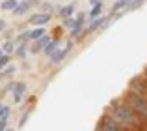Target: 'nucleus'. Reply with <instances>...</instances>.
I'll use <instances>...</instances> for the list:
<instances>
[{
    "label": "nucleus",
    "instance_id": "0eeeda50",
    "mask_svg": "<svg viewBox=\"0 0 147 131\" xmlns=\"http://www.w3.org/2000/svg\"><path fill=\"white\" fill-rule=\"evenodd\" d=\"M24 94H26V84L24 83H15V86H13V101L21 103L22 98H24Z\"/></svg>",
    "mask_w": 147,
    "mask_h": 131
},
{
    "label": "nucleus",
    "instance_id": "bb28decb",
    "mask_svg": "<svg viewBox=\"0 0 147 131\" xmlns=\"http://www.w3.org/2000/svg\"><path fill=\"white\" fill-rule=\"evenodd\" d=\"M6 131H13V129H6Z\"/></svg>",
    "mask_w": 147,
    "mask_h": 131
},
{
    "label": "nucleus",
    "instance_id": "393cba45",
    "mask_svg": "<svg viewBox=\"0 0 147 131\" xmlns=\"http://www.w3.org/2000/svg\"><path fill=\"white\" fill-rule=\"evenodd\" d=\"M144 77L147 79V66H145V69H144Z\"/></svg>",
    "mask_w": 147,
    "mask_h": 131
},
{
    "label": "nucleus",
    "instance_id": "412c9836",
    "mask_svg": "<svg viewBox=\"0 0 147 131\" xmlns=\"http://www.w3.org/2000/svg\"><path fill=\"white\" fill-rule=\"evenodd\" d=\"M28 114H30V111H26L24 114H22V118H21V122H19V128H22V126L26 124V118H28Z\"/></svg>",
    "mask_w": 147,
    "mask_h": 131
},
{
    "label": "nucleus",
    "instance_id": "f8f14e48",
    "mask_svg": "<svg viewBox=\"0 0 147 131\" xmlns=\"http://www.w3.org/2000/svg\"><path fill=\"white\" fill-rule=\"evenodd\" d=\"M58 47H60V41H58V40H52V41H50V43L47 45V47L43 49V53H45L47 56H52L54 53L58 51Z\"/></svg>",
    "mask_w": 147,
    "mask_h": 131
},
{
    "label": "nucleus",
    "instance_id": "1a4fd4ad",
    "mask_svg": "<svg viewBox=\"0 0 147 131\" xmlns=\"http://www.w3.org/2000/svg\"><path fill=\"white\" fill-rule=\"evenodd\" d=\"M130 2H132V0H117V2H114V6H112V11H110V17H115V15H117V11L127 10Z\"/></svg>",
    "mask_w": 147,
    "mask_h": 131
},
{
    "label": "nucleus",
    "instance_id": "b1692460",
    "mask_svg": "<svg viewBox=\"0 0 147 131\" xmlns=\"http://www.w3.org/2000/svg\"><path fill=\"white\" fill-rule=\"evenodd\" d=\"M91 6H99V4H102V0H90Z\"/></svg>",
    "mask_w": 147,
    "mask_h": 131
},
{
    "label": "nucleus",
    "instance_id": "f3484780",
    "mask_svg": "<svg viewBox=\"0 0 147 131\" xmlns=\"http://www.w3.org/2000/svg\"><path fill=\"white\" fill-rule=\"evenodd\" d=\"M15 49H17V47H15V41H9V40H7L6 43L2 45V51L6 53V55H9V53H15Z\"/></svg>",
    "mask_w": 147,
    "mask_h": 131
},
{
    "label": "nucleus",
    "instance_id": "423d86ee",
    "mask_svg": "<svg viewBox=\"0 0 147 131\" xmlns=\"http://www.w3.org/2000/svg\"><path fill=\"white\" fill-rule=\"evenodd\" d=\"M71 47H73V43H67L63 49H58V51L52 55V64H61L63 62L65 56L69 55V51H71Z\"/></svg>",
    "mask_w": 147,
    "mask_h": 131
},
{
    "label": "nucleus",
    "instance_id": "f03ea898",
    "mask_svg": "<svg viewBox=\"0 0 147 131\" xmlns=\"http://www.w3.org/2000/svg\"><path fill=\"white\" fill-rule=\"evenodd\" d=\"M121 99L136 111V114L142 118V122H147V98L145 96H140V94H136V92L127 88L125 94L121 96Z\"/></svg>",
    "mask_w": 147,
    "mask_h": 131
},
{
    "label": "nucleus",
    "instance_id": "6e6552de",
    "mask_svg": "<svg viewBox=\"0 0 147 131\" xmlns=\"http://www.w3.org/2000/svg\"><path fill=\"white\" fill-rule=\"evenodd\" d=\"M50 41H52V40H50V36H47V34H45V36H43V38H41V40H37V41H36V43H34V45H32V49H30V53H34V55H36V53H39V51H43V49H45V47H47V45L50 43Z\"/></svg>",
    "mask_w": 147,
    "mask_h": 131
},
{
    "label": "nucleus",
    "instance_id": "9b49d317",
    "mask_svg": "<svg viewBox=\"0 0 147 131\" xmlns=\"http://www.w3.org/2000/svg\"><path fill=\"white\" fill-rule=\"evenodd\" d=\"M102 11H104V6L102 4H99V6H91V10H90V21H95V19H99L100 15H102Z\"/></svg>",
    "mask_w": 147,
    "mask_h": 131
},
{
    "label": "nucleus",
    "instance_id": "6ab92c4d",
    "mask_svg": "<svg viewBox=\"0 0 147 131\" xmlns=\"http://www.w3.org/2000/svg\"><path fill=\"white\" fill-rule=\"evenodd\" d=\"M9 60H11V56H9V55L0 56V71H2V69H6L7 66H9Z\"/></svg>",
    "mask_w": 147,
    "mask_h": 131
},
{
    "label": "nucleus",
    "instance_id": "ddd939ff",
    "mask_svg": "<svg viewBox=\"0 0 147 131\" xmlns=\"http://www.w3.org/2000/svg\"><path fill=\"white\" fill-rule=\"evenodd\" d=\"M17 6H19V0H4V2L0 4V8H2L4 11H13Z\"/></svg>",
    "mask_w": 147,
    "mask_h": 131
},
{
    "label": "nucleus",
    "instance_id": "4468645a",
    "mask_svg": "<svg viewBox=\"0 0 147 131\" xmlns=\"http://www.w3.org/2000/svg\"><path fill=\"white\" fill-rule=\"evenodd\" d=\"M45 36V28H34L30 30V41H37Z\"/></svg>",
    "mask_w": 147,
    "mask_h": 131
},
{
    "label": "nucleus",
    "instance_id": "5701e85b",
    "mask_svg": "<svg viewBox=\"0 0 147 131\" xmlns=\"http://www.w3.org/2000/svg\"><path fill=\"white\" fill-rule=\"evenodd\" d=\"M4 28H6V21L0 19V32H4Z\"/></svg>",
    "mask_w": 147,
    "mask_h": 131
},
{
    "label": "nucleus",
    "instance_id": "7ed1b4c3",
    "mask_svg": "<svg viewBox=\"0 0 147 131\" xmlns=\"http://www.w3.org/2000/svg\"><path fill=\"white\" fill-rule=\"evenodd\" d=\"M84 21H86V13H84V11H80V13L76 15V19H75V26L71 28V36L76 38V40H78L80 34L84 32Z\"/></svg>",
    "mask_w": 147,
    "mask_h": 131
},
{
    "label": "nucleus",
    "instance_id": "cd10ccee",
    "mask_svg": "<svg viewBox=\"0 0 147 131\" xmlns=\"http://www.w3.org/2000/svg\"><path fill=\"white\" fill-rule=\"evenodd\" d=\"M0 107H2V105H0Z\"/></svg>",
    "mask_w": 147,
    "mask_h": 131
},
{
    "label": "nucleus",
    "instance_id": "2eb2a0df",
    "mask_svg": "<svg viewBox=\"0 0 147 131\" xmlns=\"http://www.w3.org/2000/svg\"><path fill=\"white\" fill-rule=\"evenodd\" d=\"M26 53H28V43H21L15 49V56L17 58H26Z\"/></svg>",
    "mask_w": 147,
    "mask_h": 131
},
{
    "label": "nucleus",
    "instance_id": "f257e3e1",
    "mask_svg": "<svg viewBox=\"0 0 147 131\" xmlns=\"http://www.w3.org/2000/svg\"><path fill=\"white\" fill-rule=\"evenodd\" d=\"M106 113L110 114V116H114L115 120H117L121 126H125L127 129H130V131H140L142 129V124H144L142 118L138 116L136 111H134L130 105H127L121 98L114 99V101L110 103V107H108Z\"/></svg>",
    "mask_w": 147,
    "mask_h": 131
},
{
    "label": "nucleus",
    "instance_id": "4be33fe9",
    "mask_svg": "<svg viewBox=\"0 0 147 131\" xmlns=\"http://www.w3.org/2000/svg\"><path fill=\"white\" fill-rule=\"evenodd\" d=\"M7 129V122L6 120H0V131H6Z\"/></svg>",
    "mask_w": 147,
    "mask_h": 131
},
{
    "label": "nucleus",
    "instance_id": "a878e982",
    "mask_svg": "<svg viewBox=\"0 0 147 131\" xmlns=\"http://www.w3.org/2000/svg\"><path fill=\"white\" fill-rule=\"evenodd\" d=\"M4 55H6V53H4V51H2V49H0V56H4Z\"/></svg>",
    "mask_w": 147,
    "mask_h": 131
},
{
    "label": "nucleus",
    "instance_id": "9d476101",
    "mask_svg": "<svg viewBox=\"0 0 147 131\" xmlns=\"http://www.w3.org/2000/svg\"><path fill=\"white\" fill-rule=\"evenodd\" d=\"M60 15L61 19H69V17H73L75 15V4H67V6H61L60 8Z\"/></svg>",
    "mask_w": 147,
    "mask_h": 131
},
{
    "label": "nucleus",
    "instance_id": "dca6fc26",
    "mask_svg": "<svg viewBox=\"0 0 147 131\" xmlns=\"http://www.w3.org/2000/svg\"><path fill=\"white\" fill-rule=\"evenodd\" d=\"M9 114H11V109L7 105H2L0 107V120H9Z\"/></svg>",
    "mask_w": 147,
    "mask_h": 131
},
{
    "label": "nucleus",
    "instance_id": "a211bd4d",
    "mask_svg": "<svg viewBox=\"0 0 147 131\" xmlns=\"http://www.w3.org/2000/svg\"><path fill=\"white\" fill-rule=\"evenodd\" d=\"M13 73H15V66H7L6 69H2V71H0V79H6V77L13 75Z\"/></svg>",
    "mask_w": 147,
    "mask_h": 131
},
{
    "label": "nucleus",
    "instance_id": "20e7f679",
    "mask_svg": "<svg viewBox=\"0 0 147 131\" xmlns=\"http://www.w3.org/2000/svg\"><path fill=\"white\" fill-rule=\"evenodd\" d=\"M50 19H52L50 13H36V15H30L28 23H30V25H36V26H45Z\"/></svg>",
    "mask_w": 147,
    "mask_h": 131
},
{
    "label": "nucleus",
    "instance_id": "39448f33",
    "mask_svg": "<svg viewBox=\"0 0 147 131\" xmlns=\"http://www.w3.org/2000/svg\"><path fill=\"white\" fill-rule=\"evenodd\" d=\"M36 4H39V0H22V2H19V6L13 10V13L21 17V15L28 13V10H30L32 6H36Z\"/></svg>",
    "mask_w": 147,
    "mask_h": 131
},
{
    "label": "nucleus",
    "instance_id": "aec40b11",
    "mask_svg": "<svg viewBox=\"0 0 147 131\" xmlns=\"http://www.w3.org/2000/svg\"><path fill=\"white\" fill-rule=\"evenodd\" d=\"M63 26H65V28H73V26H75V17L63 19Z\"/></svg>",
    "mask_w": 147,
    "mask_h": 131
}]
</instances>
